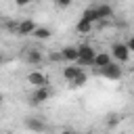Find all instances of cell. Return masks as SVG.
Returning a JSON list of instances; mask_svg holds the SVG:
<instances>
[{"label": "cell", "mask_w": 134, "mask_h": 134, "mask_svg": "<svg viewBox=\"0 0 134 134\" xmlns=\"http://www.w3.org/2000/svg\"><path fill=\"white\" fill-rule=\"evenodd\" d=\"M94 57H96V50L90 46V44H82L77 46V67L80 69H86V67H92L94 65Z\"/></svg>", "instance_id": "obj_1"}, {"label": "cell", "mask_w": 134, "mask_h": 134, "mask_svg": "<svg viewBox=\"0 0 134 134\" xmlns=\"http://www.w3.org/2000/svg\"><path fill=\"white\" fill-rule=\"evenodd\" d=\"M111 59H113V63H117V65H121V63H128L130 61V50H128V46L124 44V42H113L111 44Z\"/></svg>", "instance_id": "obj_2"}, {"label": "cell", "mask_w": 134, "mask_h": 134, "mask_svg": "<svg viewBox=\"0 0 134 134\" xmlns=\"http://www.w3.org/2000/svg\"><path fill=\"white\" fill-rule=\"evenodd\" d=\"M100 77H105V80H113V82H117V80H121V67L117 65V63H111V65H107V67H103V69H94Z\"/></svg>", "instance_id": "obj_3"}, {"label": "cell", "mask_w": 134, "mask_h": 134, "mask_svg": "<svg viewBox=\"0 0 134 134\" xmlns=\"http://www.w3.org/2000/svg\"><path fill=\"white\" fill-rule=\"evenodd\" d=\"M52 96V88L44 86V88H34V92L29 94V105H42Z\"/></svg>", "instance_id": "obj_4"}, {"label": "cell", "mask_w": 134, "mask_h": 134, "mask_svg": "<svg viewBox=\"0 0 134 134\" xmlns=\"http://www.w3.org/2000/svg\"><path fill=\"white\" fill-rule=\"evenodd\" d=\"M27 84H31L34 88L50 86V84H48V75H46V73H42V71H38V69H31V71L27 73Z\"/></svg>", "instance_id": "obj_5"}, {"label": "cell", "mask_w": 134, "mask_h": 134, "mask_svg": "<svg viewBox=\"0 0 134 134\" xmlns=\"http://www.w3.org/2000/svg\"><path fill=\"white\" fill-rule=\"evenodd\" d=\"M23 126H25L29 132H34V134H42V132L48 130V126H46V121H44L42 117H25Z\"/></svg>", "instance_id": "obj_6"}, {"label": "cell", "mask_w": 134, "mask_h": 134, "mask_svg": "<svg viewBox=\"0 0 134 134\" xmlns=\"http://www.w3.org/2000/svg\"><path fill=\"white\" fill-rule=\"evenodd\" d=\"M23 61H25L27 65L38 67V65L44 61V54H42L40 48H25V50H23Z\"/></svg>", "instance_id": "obj_7"}, {"label": "cell", "mask_w": 134, "mask_h": 134, "mask_svg": "<svg viewBox=\"0 0 134 134\" xmlns=\"http://www.w3.org/2000/svg\"><path fill=\"white\" fill-rule=\"evenodd\" d=\"M59 52H61V59H63L65 65H75V63H77V46L67 44V46H63Z\"/></svg>", "instance_id": "obj_8"}, {"label": "cell", "mask_w": 134, "mask_h": 134, "mask_svg": "<svg viewBox=\"0 0 134 134\" xmlns=\"http://www.w3.org/2000/svg\"><path fill=\"white\" fill-rule=\"evenodd\" d=\"M36 21L34 19H21L19 21V27H17V36H31L36 31Z\"/></svg>", "instance_id": "obj_9"}, {"label": "cell", "mask_w": 134, "mask_h": 134, "mask_svg": "<svg viewBox=\"0 0 134 134\" xmlns=\"http://www.w3.org/2000/svg\"><path fill=\"white\" fill-rule=\"evenodd\" d=\"M94 10H96V17H98V21H103V19H111L113 17V6L111 4H107V2H100V4H94Z\"/></svg>", "instance_id": "obj_10"}, {"label": "cell", "mask_w": 134, "mask_h": 134, "mask_svg": "<svg viewBox=\"0 0 134 134\" xmlns=\"http://www.w3.org/2000/svg\"><path fill=\"white\" fill-rule=\"evenodd\" d=\"M113 63V59H111V54L109 52H96V57H94V69H103V67H107V65H111Z\"/></svg>", "instance_id": "obj_11"}, {"label": "cell", "mask_w": 134, "mask_h": 134, "mask_svg": "<svg viewBox=\"0 0 134 134\" xmlns=\"http://www.w3.org/2000/svg\"><path fill=\"white\" fill-rule=\"evenodd\" d=\"M80 71H82V69H80L77 65H65V67H63V77L71 84V82L77 77V73H80Z\"/></svg>", "instance_id": "obj_12"}, {"label": "cell", "mask_w": 134, "mask_h": 134, "mask_svg": "<svg viewBox=\"0 0 134 134\" xmlns=\"http://www.w3.org/2000/svg\"><path fill=\"white\" fill-rule=\"evenodd\" d=\"M80 19H84V21H88V23H98V17H96V10H94V4L92 6H88V8H84V13H82V17Z\"/></svg>", "instance_id": "obj_13"}, {"label": "cell", "mask_w": 134, "mask_h": 134, "mask_svg": "<svg viewBox=\"0 0 134 134\" xmlns=\"http://www.w3.org/2000/svg\"><path fill=\"white\" fill-rule=\"evenodd\" d=\"M36 40H48L50 36H52V31H50V27H42V25H38L36 27V31L31 34Z\"/></svg>", "instance_id": "obj_14"}, {"label": "cell", "mask_w": 134, "mask_h": 134, "mask_svg": "<svg viewBox=\"0 0 134 134\" xmlns=\"http://www.w3.org/2000/svg\"><path fill=\"white\" fill-rule=\"evenodd\" d=\"M92 23H88V21H84V19H80L77 23H75V29H77V34H90L92 31Z\"/></svg>", "instance_id": "obj_15"}, {"label": "cell", "mask_w": 134, "mask_h": 134, "mask_svg": "<svg viewBox=\"0 0 134 134\" xmlns=\"http://www.w3.org/2000/svg\"><path fill=\"white\" fill-rule=\"evenodd\" d=\"M86 82H88V73H86V71L82 69V71L77 73V77H75V80L71 82V86H73V88H80V86H84Z\"/></svg>", "instance_id": "obj_16"}, {"label": "cell", "mask_w": 134, "mask_h": 134, "mask_svg": "<svg viewBox=\"0 0 134 134\" xmlns=\"http://www.w3.org/2000/svg\"><path fill=\"white\" fill-rule=\"evenodd\" d=\"M2 27H4L6 31H10V34H15V36H17V27H19V21H2Z\"/></svg>", "instance_id": "obj_17"}, {"label": "cell", "mask_w": 134, "mask_h": 134, "mask_svg": "<svg viewBox=\"0 0 134 134\" xmlns=\"http://www.w3.org/2000/svg\"><path fill=\"white\" fill-rule=\"evenodd\" d=\"M50 61H54V63H63V59H61V52L57 50V52H50V57H48Z\"/></svg>", "instance_id": "obj_18"}, {"label": "cell", "mask_w": 134, "mask_h": 134, "mask_svg": "<svg viewBox=\"0 0 134 134\" xmlns=\"http://www.w3.org/2000/svg\"><path fill=\"white\" fill-rule=\"evenodd\" d=\"M124 44L128 46V50H130V54H132V52H134V36H130V38H128Z\"/></svg>", "instance_id": "obj_19"}, {"label": "cell", "mask_w": 134, "mask_h": 134, "mask_svg": "<svg viewBox=\"0 0 134 134\" xmlns=\"http://www.w3.org/2000/svg\"><path fill=\"white\" fill-rule=\"evenodd\" d=\"M107 124H109V128H113V126H117V124H119V117H115V115H111V119H109Z\"/></svg>", "instance_id": "obj_20"}, {"label": "cell", "mask_w": 134, "mask_h": 134, "mask_svg": "<svg viewBox=\"0 0 134 134\" xmlns=\"http://www.w3.org/2000/svg\"><path fill=\"white\" fill-rule=\"evenodd\" d=\"M57 6H61V8H67V6H71V2H69V0H61V2H57Z\"/></svg>", "instance_id": "obj_21"}, {"label": "cell", "mask_w": 134, "mask_h": 134, "mask_svg": "<svg viewBox=\"0 0 134 134\" xmlns=\"http://www.w3.org/2000/svg\"><path fill=\"white\" fill-rule=\"evenodd\" d=\"M61 134H75V132H71V130H63Z\"/></svg>", "instance_id": "obj_22"}, {"label": "cell", "mask_w": 134, "mask_h": 134, "mask_svg": "<svg viewBox=\"0 0 134 134\" xmlns=\"http://www.w3.org/2000/svg\"><path fill=\"white\" fill-rule=\"evenodd\" d=\"M2 100H4V96H2V92H0V105H2Z\"/></svg>", "instance_id": "obj_23"}, {"label": "cell", "mask_w": 134, "mask_h": 134, "mask_svg": "<svg viewBox=\"0 0 134 134\" xmlns=\"http://www.w3.org/2000/svg\"><path fill=\"white\" fill-rule=\"evenodd\" d=\"M2 61H4V57H2V52H0V63H2Z\"/></svg>", "instance_id": "obj_24"}, {"label": "cell", "mask_w": 134, "mask_h": 134, "mask_svg": "<svg viewBox=\"0 0 134 134\" xmlns=\"http://www.w3.org/2000/svg\"><path fill=\"white\" fill-rule=\"evenodd\" d=\"M0 23H2V13H0Z\"/></svg>", "instance_id": "obj_25"}, {"label": "cell", "mask_w": 134, "mask_h": 134, "mask_svg": "<svg viewBox=\"0 0 134 134\" xmlns=\"http://www.w3.org/2000/svg\"><path fill=\"white\" fill-rule=\"evenodd\" d=\"M75 134H82V132H75Z\"/></svg>", "instance_id": "obj_26"}, {"label": "cell", "mask_w": 134, "mask_h": 134, "mask_svg": "<svg viewBox=\"0 0 134 134\" xmlns=\"http://www.w3.org/2000/svg\"><path fill=\"white\" fill-rule=\"evenodd\" d=\"M132 84H134V77H132Z\"/></svg>", "instance_id": "obj_27"}]
</instances>
